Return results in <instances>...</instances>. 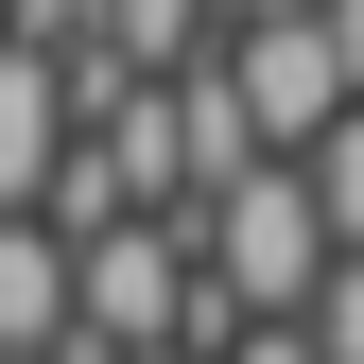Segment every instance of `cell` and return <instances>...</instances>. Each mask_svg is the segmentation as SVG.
Listing matches in <instances>:
<instances>
[{"label":"cell","mask_w":364,"mask_h":364,"mask_svg":"<svg viewBox=\"0 0 364 364\" xmlns=\"http://www.w3.org/2000/svg\"><path fill=\"white\" fill-rule=\"evenodd\" d=\"M173 330H191V225L70 243V347H173Z\"/></svg>","instance_id":"1"},{"label":"cell","mask_w":364,"mask_h":364,"mask_svg":"<svg viewBox=\"0 0 364 364\" xmlns=\"http://www.w3.org/2000/svg\"><path fill=\"white\" fill-rule=\"evenodd\" d=\"M225 105H243V139H260V173H295L312 139H330V122H347V87H330V53H312V18L295 35H225Z\"/></svg>","instance_id":"2"},{"label":"cell","mask_w":364,"mask_h":364,"mask_svg":"<svg viewBox=\"0 0 364 364\" xmlns=\"http://www.w3.org/2000/svg\"><path fill=\"white\" fill-rule=\"evenodd\" d=\"M53 156H70V87L35 70V53H0V225H35Z\"/></svg>","instance_id":"3"},{"label":"cell","mask_w":364,"mask_h":364,"mask_svg":"<svg viewBox=\"0 0 364 364\" xmlns=\"http://www.w3.org/2000/svg\"><path fill=\"white\" fill-rule=\"evenodd\" d=\"M0 364H70V243L0 225Z\"/></svg>","instance_id":"4"},{"label":"cell","mask_w":364,"mask_h":364,"mask_svg":"<svg viewBox=\"0 0 364 364\" xmlns=\"http://www.w3.org/2000/svg\"><path fill=\"white\" fill-rule=\"evenodd\" d=\"M295 191H312V225H330V260H364V105L295 156Z\"/></svg>","instance_id":"5"},{"label":"cell","mask_w":364,"mask_h":364,"mask_svg":"<svg viewBox=\"0 0 364 364\" xmlns=\"http://www.w3.org/2000/svg\"><path fill=\"white\" fill-rule=\"evenodd\" d=\"M295 347H312V364H364V260H330V278H312V312H295Z\"/></svg>","instance_id":"6"},{"label":"cell","mask_w":364,"mask_h":364,"mask_svg":"<svg viewBox=\"0 0 364 364\" xmlns=\"http://www.w3.org/2000/svg\"><path fill=\"white\" fill-rule=\"evenodd\" d=\"M208 364H312V347H295V330H225Z\"/></svg>","instance_id":"7"},{"label":"cell","mask_w":364,"mask_h":364,"mask_svg":"<svg viewBox=\"0 0 364 364\" xmlns=\"http://www.w3.org/2000/svg\"><path fill=\"white\" fill-rule=\"evenodd\" d=\"M70 364H173V347H70Z\"/></svg>","instance_id":"8"}]
</instances>
